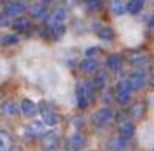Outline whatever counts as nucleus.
<instances>
[{
  "instance_id": "16",
  "label": "nucleus",
  "mask_w": 154,
  "mask_h": 151,
  "mask_svg": "<svg viewBox=\"0 0 154 151\" xmlns=\"http://www.w3.org/2000/svg\"><path fill=\"white\" fill-rule=\"evenodd\" d=\"M0 25H2V27H7V25H8L7 15H0Z\"/></svg>"
},
{
  "instance_id": "10",
  "label": "nucleus",
  "mask_w": 154,
  "mask_h": 151,
  "mask_svg": "<svg viewBox=\"0 0 154 151\" xmlns=\"http://www.w3.org/2000/svg\"><path fill=\"white\" fill-rule=\"evenodd\" d=\"M57 144H58V138L55 134H47L45 136V148L47 149H53V148H57Z\"/></svg>"
},
{
  "instance_id": "14",
  "label": "nucleus",
  "mask_w": 154,
  "mask_h": 151,
  "mask_svg": "<svg viewBox=\"0 0 154 151\" xmlns=\"http://www.w3.org/2000/svg\"><path fill=\"white\" fill-rule=\"evenodd\" d=\"M81 68H83L85 71H93L94 68H96V63H94L93 60H86V61H83V65H81Z\"/></svg>"
},
{
  "instance_id": "3",
  "label": "nucleus",
  "mask_w": 154,
  "mask_h": 151,
  "mask_svg": "<svg viewBox=\"0 0 154 151\" xmlns=\"http://www.w3.org/2000/svg\"><path fill=\"white\" fill-rule=\"evenodd\" d=\"M66 18V12L63 10V8H58V10H55L53 14L50 15V17L47 18V25L48 27H55V25H61V22Z\"/></svg>"
},
{
  "instance_id": "6",
  "label": "nucleus",
  "mask_w": 154,
  "mask_h": 151,
  "mask_svg": "<svg viewBox=\"0 0 154 151\" xmlns=\"http://www.w3.org/2000/svg\"><path fill=\"white\" fill-rule=\"evenodd\" d=\"M20 110L23 111L25 116H33V115L38 111V108H37V105H35L33 101L25 100V101H22V103H20Z\"/></svg>"
},
{
  "instance_id": "7",
  "label": "nucleus",
  "mask_w": 154,
  "mask_h": 151,
  "mask_svg": "<svg viewBox=\"0 0 154 151\" xmlns=\"http://www.w3.org/2000/svg\"><path fill=\"white\" fill-rule=\"evenodd\" d=\"M83 144H85V138L81 136L80 133H75L73 136L70 138V146L73 148V149H80Z\"/></svg>"
},
{
  "instance_id": "15",
  "label": "nucleus",
  "mask_w": 154,
  "mask_h": 151,
  "mask_svg": "<svg viewBox=\"0 0 154 151\" xmlns=\"http://www.w3.org/2000/svg\"><path fill=\"white\" fill-rule=\"evenodd\" d=\"M88 7H90V8L100 7V0H88Z\"/></svg>"
},
{
  "instance_id": "13",
  "label": "nucleus",
  "mask_w": 154,
  "mask_h": 151,
  "mask_svg": "<svg viewBox=\"0 0 154 151\" xmlns=\"http://www.w3.org/2000/svg\"><path fill=\"white\" fill-rule=\"evenodd\" d=\"M108 116H111L109 110H101L100 113H96V115H94V120H96V121H100V123H101V121H106V120H108Z\"/></svg>"
},
{
  "instance_id": "5",
  "label": "nucleus",
  "mask_w": 154,
  "mask_h": 151,
  "mask_svg": "<svg viewBox=\"0 0 154 151\" xmlns=\"http://www.w3.org/2000/svg\"><path fill=\"white\" fill-rule=\"evenodd\" d=\"M30 133L32 134H37V136H45L48 133V128L43 121H33L30 124Z\"/></svg>"
},
{
  "instance_id": "8",
  "label": "nucleus",
  "mask_w": 154,
  "mask_h": 151,
  "mask_svg": "<svg viewBox=\"0 0 154 151\" xmlns=\"http://www.w3.org/2000/svg\"><path fill=\"white\" fill-rule=\"evenodd\" d=\"M32 15H33L35 18H43L45 15H47V7H45L43 4H37L32 7Z\"/></svg>"
},
{
  "instance_id": "17",
  "label": "nucleus",
  "mask_w": 154,
  "mask_h": 151,
  "mask_svg": "<svg viewBox=\"0 0 154 151\" xmlns=\"http://www.w3.org/2000/svg\"><path fill=\"white\" fill-rule=\"evenodd\" d=\"M101 37H111V32L109 30H103V32H101Z\"/></svg>"
},
{
  "instance_id": "2",
  "label": "nucleus",
  "mask_w": 154,
  "mask_h": 151,
  "mask_svg": "<svg viewBox=\"0 0 154 151\" xmlns=\"http://www.w3.org/2000/svg\"><path fill=\"white\" fill-rule=\"evenodd\" d=\"M0 110H2V113H4V115L15 116V115L20 113V103L15 101V100H8V101H5V103H2Z\"/></svg>"
},
{
  "instance_id": "4",
  "label": "nucleus",
  "mask_w": 154,
  "mask_h": 151,
  "mask_svg": "<svg viewBox=\"0 0 154 151\" xmlns=\"http://www.w3.org/2000/svg\"><path fill=\"white\" fill-rule=\"evenodd\" d=\"M42 116H43V123L45 124H57L60 121V115H57L55 111H51L48 106L42 108Z\"/></svg>"
},
{
  "instance_id": "18",
  "label": "nucleus",
  "mask_w": 154,
  "mask_h": 151,
  "mask_svg": "<svg viewBox=\"0 0 154 151\" xmlns=\"http://www.w3.org/2000/svg\"><path fill=\"white\" fill-rule=\"evenodd\" d=\"M8 151H22V149L18 146H10V148H8Z\"/></svg>"
},
{
  "instance_id": "9",
  "label": "nucleus",
  "mask_w": 154,
  "mask_h": 151,
  "mask_svg": "<svg viewBox=\"0 0 154 151\" xmlns=\"http://www.w3.org/2000/svg\"><path fill=\"white\" fill-rule=\"evenodd\" d=\"M12 146L10 136L5 131H0V151H8V148Z\"/></svg>"
},
{
  "instance_id": "12",
  "label": "nucleus",
  "mask_w": 154,
  "mask_h": 151,
  "mask_svg": "<svg viewBox=\"0 0 154 151\" xmlns=\"http://www.w3.org/2000/svg\"><path fill=\"white\" fill-rule=\"evenodd\" d=\"M2 43L4 45H15V43H18V37L17 35H5L2 38Z\"/></svg>"
},
{
  "instance_id": "1",
  "label": "nucleus",
  "mask_w": 154,
  "mask_h": 151,
  "mask_svg": "<svg viewBox=\"0 0 154 151\" xmlns=\"http://www.w3.org/2000/svg\"><path fill=\"white\" fill-rule=\"evenodd\" d=\"M25 12V5L18 0H14V2H8L4 7V15H22Z\"/></svg>"
},
{
  "instance_id": "11",
  "label": "nucleus",
  "mask_w": 154,
  "mask_h": 151,
  "mask_svg": "<svg viewBox=\"0 0 154 151\" xmlns=\"http://www.w3.org/2000/svg\"><path fill=\"white\" fill-rule=\"evenodd\" d=\"M28 24H30V22H28L27 18H17V20L14 22V28L18 32H25L28 28Z\"/></svg>"
},
{
  "instance_id": "19",
  "label": "nucleus",
  "mask_w": 154,
  "mask_h": 151,
  "mask_svg": "<svg viewBox=\"0 0 154 151\" xmlns=\"http://www.w3.org/2000/svg\"><path fill=\"white\" fill-rule=\"evenodd\" d=\"M43 2H51V0H43Z\"/></svg>"
}]
</instances>
